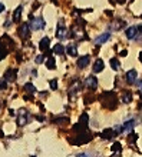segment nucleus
I'll return each instance as SVG.
<instances>
[{
  "mask_svg": "<svg viewBox=\"0 0 142 157\" xmlns=\"http://www.w3.org/2000/svg\"><path fill=\"white\" fill-rule=\"evenodd\" d=\"M100 101H103V106L108 107V109H115L116 104H118V99H116V94L113 91H105V93H102Z\"/></svg>",
  "mask_w": 142,
  "mask_h": 157,
  "instance_id": "f257e3e1",
  "label": "nucleus"
},
{
  "mask_svg": "<svg viewBox=\"0 0 142 157\" xmlns=\"http://www.w3.org/2000/svg\"><path fill=\"white\" fill-rule=\"evenodd\" d=\"M17 124L19 126H25V124H27L29 121H30V114H29V111H26L25 109H20L19 110V113H17Z\"/></svg>",
  "mask_w": 142,
  "mask_h": 157,
  "instance_id": "f03ea898",
  "label": "nucleus"
},
{
  "mask_svg": "<svg viewBox=\"0 0 142 157\" xmlns=\"http://www.w3.org/2000/svg\"><path fill=\"white\" fill-rule=\"evenodd\" d=\"M90 140H92V134H90L88 130H83V131H80V133L78 134V138L73 140V143H75V144H83V143H88V141H90Z\"/></svg>",
  "mask_w": 142,
  "mask_h": 157,
  "instance_id": "7ed1b4c3",
  "label": "nucleus"
},
{
  "mask_svg": "<svg viewBox=\"0 0 142 157\" xmlns=\"http://www.w3.org/2000/svg\"><path fill=\"white\" fill-rule=\"evenodd\" d=\"M49 43H50L49 37H43V39L40 40V43H39V49H40L42 52H45V56H48V57H52L50 54H52L53 52L49 49Z\"/></svg>",
  "mask_w": 142,
  "mask_h": 157,
  "instance_id": "20e7f679",
  "label": "nucleus"
},
{
  "mask_svg": "<svg viewBox=\"0 0 142 157\" xmlns=\"http://www.w3.org/2000/svg\"><path fill=\"white\" fill-rule=\"evenodd\" d=\"M29 26H30L32 30H42L45 27V20H43V17H36L30 22Z\"/></svg>",
  "mask_w": 142,
  "mask_h": 157,
  "instance_id": "39448f33",
  "label": "nucleus"
},
{
  "mask_svg": "<svg viewBox=\"0 0 142 157\" xmlns=\"http://www.w3.org/2000/svg\"><path fill=\"white\" fill-rule=\"evenodd\" d=\"M56 36H58L59 40H63V39L68 37V34H66V27H65V22H63V20H60V22L58 23V32H56Z\"/></svg>",
  "mask_w": 142,
  "mask_h": 157,
  "instance_id": "423d86ee",
  "label": "nucleus"
},
{
  "mask_svg": "<svg viewBox=\"0 0 142 157\" xmlns=\"http://www.w3.org/2000/svg\"><path fill=\"white\" fill-rule=\"evenodd\" d=\"M70 37H73V39H88V36L83 33V30H82V27H79V26H75V27H72V34H70Z\"/></svg>",
  "mask_w": 142,
  "mask_h": 157,
  "instance_id": "0eeeda50",
  "label": "nucleus"
},
{
  "mask_svg": "<svg viewBox=\"0 0 142 157\" xmlns=\"http://www.w3.org/2000/svg\"><path fill=\"white\" fill-rule=\"evenodd\" d=\"M29 32H30V26H29L27 23H23V25L19 27V36H20L23 40L29 37V34H30Z\"/></svg>",
  "mask_w": 142,
  "mask_h": 157,
  "instance_id": "6e6552de",
  "label": "nucleus"
},
{
  "mask_svg": "<svg viewBox=\"0 0 142 157\" xmlns=\"http://www.w3.org/2000/svg\"><path fill=\"white\" fill-rule=\"evenodd\" d=\"M96 86H98V80H96V77L89 76V77L85 79V87H88V89H90V90H95Z\"/></svg>",
  "mask_w": 142,
  "mask_h": 157,
  "instance_id": "1a4fd4ad",
  "label": "nucleus"
},
{
  "mask_svg": "<svg viewBox=\"0 0 142 157\" xmlns=\"http://www.w3.org/2000/svg\"><path fill=\"white\" fill-rule=\"evenodd\" d=\"M17 76V70L16 69H7L5 73V80L6 81H15Z\"/></svg>",
  "mask_w": 142,
  "mask_h": 157,
  "instance_id": "9d476101",
  "label": "nucleus"
},
{
  "mask_svg": "<svg viewBox=\"0 0 142 157\" xmlns=\"http://www.w3.org/2000/svg\"><path fill=\"white\" fill-rule=\"evenodd\" d=\"M136 77H138V73H136L135 69H132V70H129V72L126 73V81L131 83V84H133V83L136 81Z\"/></svg>",
  "mask_w": 142,
  "mask_h": 157,
  "instance_id": "9b49d317",
  "label": "nucleus"
},
{
  "mask_svg": "<svg viewBox=\"0 0 142 157\" xmlns=\"http://www.w3.org/2000/svg\"><path fill=\"white\" fill-rule=\"evenodd\" d=\"M80 89H82V83H80L79 80H75V83H73V84L70 86V89H69V90H70V91H69V93H70V97H72V94L75 96Z\"/></svg>",
  "mask_w": 142,
  "mask_h": 157,
  "instance_id": "f8f14e48",
  "label": "nucleus"
},
{
  "mask_svg": "<svg viewBox=\"0 0 142 157\" xmlns=\"http://www.w3.org/2000/svg\"><path fill=\"white\" fill-rule=\"evenodd\" d=\"M89 62H90V57H89V56H82V57L78 60V67H79V69H85V67L89 64Z\"/></svg>",
  "mask_w": 142,
  "mask_h": 157,
  "instance_id": "ddd939ff",
  "label": "nucleus"
},
{
  "mask_svg": "<svg viewBox=\"0 0 142 157\" xmlns=\"http://www.w3.org/2000/svg\"><path fill=\"white\" fill-rule=\"evenodd\" d=\"M103 67H105V63H103L102 59H98V60L93 63V72H95V73H100V72L103 70Z\"/></svg>",
  "mask_w": 142,
  "mask_h": 157,
  "instance_id": "4468645a",
  "label": "nucleus"
},
{
  "mask_svg": "<svg viewBox=\"0 0 142 157\" xmlns=\"http://www.w3.org/2000/svg\"><path fill=\"white\" fill-rule=\"evenodd\" d=\"M88 123H89V116H88V113H83L80 117H79V126H82L83 129H88Z\"/></svg>",
  "mask_w": 142,
  "mask_h": 157,
  "instance_id": "2eb2a0df",
  "label": "nucleus"
},
{
  "mask_svg": "<svg viewBox=\"0 0 142 157\" xmlns=\"http://www.w3.org/2000/svg\"><path fill=\"white\" fill-rule=\"evenodd\" d=\"M109 37H111V33H109V32H106V33H103V34L98 36V37H96V40H95V43H96V44H102V43H105Z\"/></svg>",
  "mask_w": 142,
  "mask_h": 157,
  "instance_id": "dca6fc26",
  "label": "nucleus"
},
{
  "mask_svg": "<svg viewBox=\"0 0 142 157\" xmlns=\"http://www.w3.org/2000/svg\"><path fill=\"white\" fill-rule=\"evenodd\" d=\"M100 136H102L103 138H108V140H109V138H112V137L116 136V131H115L113 129H106V130H103V133H102Z\"/></svg>",
  "mask_w": 142,
  "mask_h": 157,
  "instance_id": "f3484780",
  "label": "nucleus"
},
{
  "mask_svg": "<svg viewBox=\"0 0 142 157\" xmlns=\"http://www.w3.org/2000/svg\"><path fill=\"white\" fill-rule=\"evenodd\" d=\"M22 10H23V7H22V6H19V7L15 10V13H13V22H15V23H19V22H20V17H22Z\"/></svg>",
  "mask_w": 142,
  "mask_h": 157,
  "instance_id": "a211bd4d",
  "label": "nucleus"
},
{
  "mask_svg": "<svg viewBox=\"0 0 142 157\" xmlns=\"http://www.w3.org/2000/svg\"><path fill=\"white\" fill-rule=\"evenodd\" d=\"M66 52H68V54L72 56V57L78 56V47H76V44H69L68 49H66Z\"/></svg>",
  "mask_w": 142,
  "mask_h": 157,
  "instance_id": "6ab92c4d",
  "label": "nucleus"
},
{
  "mask_svg": "<svg viewBox=\"0 0 142 157\" xmlns=\"http://www.w3.org/2000/svg\"><path fill=\"white\" fill-rule=\"evenodd\" d=\"M133 126H135V120L132 119V120H128L123 126H122V131H131L132 129H133Z\"/></svg>",
  "mask_w": 142,
  "mask_h": 157,
  "instance_id": "aec40b11",
  "label": "nucleus"
},
{
  "mask_svg": "<svg viewBox=\"0 0 142 157\" xmlns=\"http://www.w3.org/2000/svg\"><path fill=\"white\" fill-rule=\"evenodd\" d=\"M7 53H9V50L6 49V46H5L2 42H0V62H2V60L7 56Z\"/></svg>",
  "mask_w": 142,
  "mask_h": 157,
  "instance_id": "412c9836",
  "label": "nucleus"
},
{
  "mask_svg": "<svg viewBox=\"0 0 142 157\" xmlns=\"http://www.w3.org/2000/svg\"><path fill=\"white\" fill-rule=\"evenodd\" d=\"M46 66H48V69H50V70H55V69H56V62H55V57H53V56L48 59Z\"/></svg>",
  "mask_w": 142,
  "mask_h": 157,
  "instance_id": "4be33fe9",
  "label": "nucleus"
},
{
  "mask_svg": "<svg viewBox=\"0 0 142 157\" xmlns=\"http://www.w3.org/2000/svg\"><path fill=\"white\" fill-rule=\"evenodd\" d=\"M111 66H112V69L113 70H119L121 69V63H119V60L116 59V57H113V59H111Z\"/></svg>",
  "mask_w": 142,
  "mask_h": 157,
  "instance_id": "5701e85b",
  "label": "nucleus"
},
{
  "mask_svg": "<svg viewBox=\"0 0 142 157\" xmlns=\"http://www.w3.org/2000/svg\"><path fill=\"white\" fill-rule=\"evenodd\" d=\"M52 52H53V53H56V54H60V56H62V54L65 53V47H63L62 44H56V46L53 47V50H52Z\"/></svg>",
  "mask_w": 142,
  "mask_h": 157,
  "instance_id": "b1692460",
  "label": "nucleus"
},
{
  "mask_svg": "<svg viewBox=\"0 0 142 157\" xmlns=\"http://www.w3.org/2000/svg\"><path fill=\"white\" fill-rule=\"evenodd\" d=\"M122 101H123V103H131V101H132V93H131V91L123 93V96H122Z\"/></svg>",
  "mask_w": 142,
  "mask_h": 157,
  "instance_id": "393cba45",
  "label": "nucleus"
},
{
  "mask_svg": "<svg viewBox=\"0 0 142 157\" xmlns=\"http://www.w3.org/2000/svg\"><path fill=\"white\" fill-rule=\"evenodd\" d=\"M25 90H26L27 93H35V91H36V87H35L32 83H26V84H25Z\"/></svg>",
  "mask_w": 142,
  "mask_h": 157,
  "instance_id": "a878e982",
  "label": "nucleus"
},
{
  "mask_svg": "<svg viewBox=\"0 0 142 157\" xmlns=\"http://www.w3.org/2000/svg\"><path fill=\"white\" fill-rule=\"evenodd\" d=\"M49 84H50V89H52V90H56V89H58V79H52V80L49 81Z\"/></svg>",
  "mask_w": 142,
  "mask_h": 157,
  "instance_id": "bb28decb",
  "label": "nucleus"
},
{
  "mask_svg": "<svg viewBox=\"0 0 142 157\" xmlns=\"http://www.w3.org/2000/svg\"><path fill=\"white\" fill-rule=\"evenodd\" d=\"M53 121H55V123H68L69 119H68V117H58V119H55Z\"/></svg>",
  "mask_w": 142,
  "mask_h": 157,
  "instance_id": "cd10ccee",
  "label": "nucleus"
},
{
  "mask_svg": "<svg viewBox=\"0 0 142 157\" xmlns=\"http://www.w3.org/2000/svg\"><path fill=\"white\" fill-rule=\"evenodd\" d=\"M7 87V81L5 79H0V90H6Z\"/></svg>",
  "mask_w": 142,
  "mask_h": 157,
  "instance_id": "c85d7f7f",
  "label": "nucleus"
},
{
  "mask_svg": "<svg viewBox=\"0 0 142 157\" xmlns=\"http://www.w3.org/2000/svg\"><path fill=\"white\" fill-rule=\"evenodd\" d=\"M121 148H122L121 143H113V146H112V150L113 151H121Z\"/></svg>",
  "mask_w": 142,
  "mask_h": 157,
  "instance_id": "c756f323",
  "label": "nucleus"
},
{
  "mask_svg": "<svg viewBox=\"0 0 142 157\" xmlns=\"http://www.w3.org/2000/svg\"><path fill=\"white\" fill-rule=\"evenodd\" d=\"M136 138H138V134H135V133H132V134L129 136V138H128V141H129V143H133V141H135Z\"/></svg>",
  "mask_w": 142,
  "mask_h": 157,
  "instance_id": "7c9ffc66",
  "label": "nucleus"
},
{
  "mask_svg": "<svg viewBox=\"0 0 142 157\" xmlns=\"http://www.w3.org/2000/svg\"><path fill=\"white\" fill-rule=\"evenodd\" d=\"M43 60H45V54H40V56H38V57H36V60H35V62H36L38 64H40V63H43Z\"/></svg>",
  "mask_w": 142,
  "mask_h": 157,
  "instance_id": "2f4dec72",
  "label": "nucleus"
},
{
  "mask_svg": "<svg viewBox=\"0 0 142 157\" xmlns=\"http://www.w3.org/2000/svg\"><path fill=\"white\" fill-rule=\"evenodd\" d=\"M123 26H125V22H123V20H118V23H116L115 27H116V29H122Z\"/></svg>",
  "mask_w": 142,
  "mask_h": 157,
  "instance_id": "473e14b6",
  "label": "nucleus"
},
{
  "mask_svg": "<svg viewBox=\"0 0 142 157\" xmlns=\"http://www.w3.org/2000/svg\"><path fill=\"white\" fill-rule=\"evenodd\" d=\"M76 157H90V154H89V153H80V154H78Z\"/></svg>",
  "mask_w": 142,
  "mask_h": 157,
  "instance_id": "72a5a7b5",
  "label": "nucleus"
},
{
  "mask_svg": "<svg viewBox=\"0 0 142 157\" xmlns=\"http://www.w3.org/2000/svg\"><path fill=\"white\" fill-rule=\"evenodd\" d=\"M5 9H6V7H5V5H2V3H0V13H2Z\"/></svg>",
  "mask_w": 142,
  "mask_h": 157,
  "instance_id": "f704fd0d",
  "label": "nucleus"
},
{
  "mask_svg": "<svg viewBox=\"0 0 142 157\" xmlns=\"http://www.w3.org/2000/svg\"><path fill=\"white\" fill-rule=\"evenodd\" d=\"M126 54H128L126 50H122V52H121V56H126Z\"/></svg>",
  "mask_w": 142,
  "mask_h": 157,
  "instance_id": "c9c22d12",
  "label": "nucleus"
},
{
  "mask_svg": "<svg viewBox=\"0 0 142 157\" xmlns=\"http://www.w3.org/2000/svg\"><path fill=\"white\" fill-rule=\"evenodd\" d=\"M116 2H118L119 5H123V3H125V0H116Z\"/></svg>",
  "mask_w": 142,
  "mask_h": 157,
  "instance_id": "e433bc0d",
  "label": "nucleus"
},
{
  "mask_svg": "<svg viewBox=\"0 0 142 157\" xmlns=\"http://www.w3.org/2000/svg\"><path fill=\"white\" fill-rule=\"evenodd\" d=\"M139 91H141V94H142V83H139Z\"/></svg>",
  "mask_w": 142,
  "mask_h": 157,
  "instance_id": "4c0bfd02",
  "label": "nucleus"
},
{
  "mask_svg": "<svg viewBox=\"0 0 142 157\" xmlns=\"http://www.w3.org/2000/svg\"><path fill=\"white\" fill-rule=\"evenodd\" d=\"M0 137H5V134H3V131L0 130Z\"/></svg>",
  "mask_w": 142,
  "mask_h": 157,
  "instance_id": "58836bf2",
  "label": "nucleus"
},
{
  "mask_svg": "<svg viewBox=\"0 0 142 157\" xmlns=\"http://www.w3.org/2000/svg\"><path fill=\"white\" fill-rule=\"evenodd\" d=\"M139 60H141V63H142V53L139 54Z\"/></svg>",
  "mask_w": 142,
  "mask_h": 157,
  "instance_id": "ea45409f",
  "label": "nucleus"
},
{
  "mask_svg": "<svg viewBox=\"0 0 142 157\" xmlns=\"http://www.w3.org/2000/svg\"><path fill=\"white\" fill-rule=\"evenodd\" d=\"M113 157H118V156H113Z\"/></svg>",
  "mask_w": 142,
  "mask_h": 157,
  "instance_id": "a19ab883",
  "label": "nucleus"
},
{
  "mask_svg": "<svg viewBox=\"0 0 142 157\" xmlns=\"http://www.w3.org/2000/svg\"><path fill=\"white\" fill-rule=\"evenodd\" d=\"M141 17H142V15H141Z\"/></svg>",
  "mask_w": 142,
  "mask_h": 157,
  "instance_id": "79ce46f5",
  "label": "nucleus"
}]
</instances>
